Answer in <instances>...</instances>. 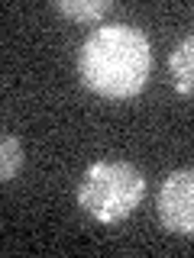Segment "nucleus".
Returning a JSON list of instances; mask_svg holds the SVG:
<instances>
[{
	"instance_id": "1",
	"label": "nucleus",
	"mask_w": 194,
	"mask_h": 258,
	"mask_svg": "<svg viewBox=\"0 0 194 258\" xmlns=\"http://www.w3.org/2000/svg\"><path fill=\"white\" fill-rule=\"evenodd\" d=\"M78 71L94 94L129 100L146 87L152 71L149 36L129 23H104L81 42Z\"/></svg>"
},
{
	"instance_id": "2",
	"label": "nucleus",
	"mask_w": 194,
	"mask_h": 258,
	"mask_svg": "<svg viewBox=\"0 0 194 258\" xmlns=\"http://www.w3.org/2000/svg\"><path fill=\"white\" fill-rule=\"evenodd\" d=\"M146 194V174L133 161H94L81 174L78 204L97 223H120L139 207Z\"/></svg>"
},
{
	"instance_id": "3",
	"label": "nucleus",
	"mask_w": 194,
	"mask_h": 258,
	"mask_svg": "<svg viewBox=\"0 0 194 258\" xmlns=\"http://www.w3.org/2000/svg\"><path fill=\"white\" fill-rule=\"evenodd\" d=\"M159 220L168 232L194 236V168H178L159 187Z\"/></svg>"
},
{
	"instance_id": "4",
	"label": "nucleus",
	"mask_w": 194,
	"mask_h": 258,
	"mask_svg": "<svg viewBox=\"0 0 194 258\" xmlns=\"http://www.w3.org/2000/svg\"><path fill=\"white\" fill-rule=\"evenodd\" d=\"M168 71H172V81L178 91L194 97V36L181 39L175 45L172 58H168Z\"/></svg>"
},
{
	"instance_id": "5",
	"label": "nucleus",
	"mask_w": 194,
	"mask_h": 258,
	"mask_svg": "<svg viewBox=\"0 0 194 258\" xmlns=\"http://www.w3.org/2000/svg\"><path fill=\"white\" fill-rule=\"evenodd\" d=\"M55 10L75 23H97L110 10V0H55Z\"/></svg>"
},
{
	"instance_id": "6",
	"label": "nucleus",
	"mask_w": 194,
	"mask_h": 258,
	"mask_svg": "<svg viewBox=\"0 0 194 258\" xmlns=\"http://www.w3.org/2000/svg\"><path fill=\"white\" fill-rule=\"evenodd\" d=\"M20 165H23V145L16 136L4 133V139H0V177H4V184H10L20 174Z\"/></svg>"
}]
</instances>
